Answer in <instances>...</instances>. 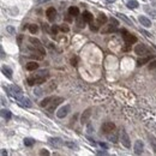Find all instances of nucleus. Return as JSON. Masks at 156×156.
Returning <instances> with one entry per match:
<instances>
[{
  "mask_svg": "<svg viewBox=\"0 0 156 156\" xmlns=\"http://www.w3.org/2000/svg\"><path fill=\"white\" fill-rule=\"evenodd\" d=\"M135 53L137 55H139V56H145V55H148L150 53V48L148 47L147 44L139 43V44H137L135 47Z\"/></svg>",
  "mask_w": 156,
  "mask_h": 156,
  "instance_id": "obj_1",
  "label": "nucleus"
},
{
  "mask_svg": "<svg viewBox=\"0 0 156 156\" xmlns=\"http://www.w3.org/2000/svg\"><path fill=\"white\" fill-rule=\"evenodd\" d=\"M6 90L9 91V94H10L11 96H13V97H15L16 100H18L19 97L22 96V89L19 88L18 85H15V84H12V85L7 86Z\"/></svg>",
  "mask_w": 156,
  "mask_h": 156,
  "instance_id": "obj_2",
  "label": "nucleus"
},
{
  "mask_svg": "<svg viewBox=\"0 0 156 156\" xmlns=\"http://www.w3.org/2000/svg\"><path fill=\"white\" fill-rule=\"evenodd\" d=\"M119 33L124 34L123 37H124V41L127 43V44H132V43H136L137 42V37L133 35V34H130L125 30V29H121V30H119Z\"/></svg>",
  "mask_w": 156,
  "mask_h": 156,
  "instance_id": "obj_3",
  "label": "nucleus"
},
{
  "mask_svg": "<svg viewBox=\"0 0 156 156\" xmlns=\"http://www.w3.org/2000/svg\"><path fill=\"white\" fill-rule=\"evenodd\" d=\"M101 131H102L105 135L113 133V132L115 131V124L112 123V121H106V123L102 124V126H101Z\"/></svg>",
  "mask_w": 156,
  "mask_h": 156,
  "instance_id": "obj_4",
  "label": "nucleus"
},
{
  "mask_svg": "<svg viewBox=\"0 0 156 156\" xmlns=\"http://www.w3.org/2000/svg\"><path fill=\"white\" fill-rule=\"evenodd\" d=\"M120 141H121V144L125 147V148H127L130 149L131 148V141H130V137L129 135L126 133V131L125 130H121V137H120Z\"/></svg>",
  "mask_w": 156,
  "mask_h": 156,
  "instance_id": "obj_5",
  "label": "nucleus"
},
{
  "mask_svg": "<svg viewBox=\"0 0 156 156\" xmlns=\"http://www.w3.org/2000/svg\"><path fill=\"white\" fill-rule=\"evenodd\" d=\"M62 101H64V97H54L53 101L50 102V105L48 106V112H53Z\"/></svg>",
  "mask_w": 156,
  "mask_h": 156,
  "instance_id": "obj_6",
  "label": "nucleus"
},
{
  "mask_svg": "<svg viewBox=\"0 0 156 156\" xmlns=\"http://www.w3.org/2000/svg\"><path fill=\"white\" fill-rule=\"evenodd\" d=\"M70 111H71V107L70 106H64V107H61L59 111L56 112V117L59 118V119H62V118H65L66 115L70 113Z\"/></svg>",
  "mask_w": 156,
  "mask_h": 156,
  "instance_id": "obj_7",
  "label": "nucleus"
},
{
  "mask_svg": "<svg viewBox=\"0 0 156 156\" xmlns=\"http://www.w3.org/2000/svg\"><path fill=\"white\" fill-rule=\"evenodd\" d=\"M46 16H47L48 21L53 22L55 19V16H56V10L54 7H48L47 10H46Z\"/></svg>",
  "mask_w": 156,
  "mask_h": 156,
  "instance_id": "obj_8",
  "label": "nucleus"
},
{
  "mask_svg": "<svg viewBox=\"0 0 156 156\" xmlns=\"http://www.w3.org/2000/svg\"><path fill=\"white\" fill-rule=\"evenodd\" d=\"M143 149H144L143 142H142V141H136V143H135V147H133L135 154H136V155H141V154L143 153Z\"/></svg>",
  "mask_w": 156,
  "mask_h": 156,
  "instance_id": "obj_9",
  "label": "nucleus"
},
{
  "mask_svg": "<svg viewBox=\"0 0 156 156\" xmlns=\"http://www.w3.org/2000/svg\"><path fill=\"white\" fill-rule=\"evenodd\" d=\"M138 21H139V23L143 27H145V28L151 27V21H150L148 17H145V16H139V17H138Z\"/></svg>",
  "mask_w": 156,
  "mask_h": 156,
  "instance_id": "obj_10",
  "label": "nucleus"
},
{
  "mask_svg": "<svg viewBox=\"0 0 156 156\" xmlns=\"http://www.w3.org/2000/svg\"><path fill=\"white\" fill-rule=\"evenodd\" d=\"M18 101L21 102V105L23 107H28V108L33 107V102L30 101V99H28V97H25V96H21L18 99Z\"/></svg>",
  "mask_w": 156,
  "mask_h": 156,
  "instance_id": "obj_11",
  "label": "nucleus"
},
{
  "mask_svg": "<svg viewBox=\"0 0 156 156\" xmlns=\"http://www.w3.org/2000/svg\"><path fill=\"white\" fill-rule=\"evenodd\" d=\"M49 143H50L53 147H56V148H59V147L62 145V141L60 139V138H58V137H52V138H49Z\"/></svg>",
  "mask_w": 156,
  "mask_h": 156,
  "instance_id": "obj_12",
  "label": "nucleus"
},
{
  "mask_svg": "<svg viewBox=\"0 0 156 156\" xmlns=\"http://www.w3.org/2000/svg\"><path fill=\"white\" fill-rule=\"evenodd\" d=\"M107 22H108V18H107V16L105 13H100L99 16H97V24L105 25Z\"/></svg>",
  "mask_w": 156,
  "mask_h": 156,
  "instance_id": "obj_13",
  "label": "nucleus"
},
{
  "mask_svg": "<svg viewBox=\"0 0 156 156\" xmlns=\"http://www.w3.org/2000/svg\"><path fill=\"white\" fill-rule=\"evenodd\" d=\"M90 113H91L90 108H88V109H86V111H84V112H83V114H82V118H80V123H82V124H85L86 121H88L89 117H90Z\"/></svg>",
  "mask_w": 156,
  "mask_h": 156,
  "instance_id": "obj_14",
  "label": "nucleus"
},
{
  "mask_svg": "<svg viewBox=\"0 0 156 156\" xmlns=\"http://www.w3.org/2000/svg\"><path fill=\"white\" fill-rule=\"evenodd\" d=\"M39 68V64L36 61H29L27 64V70L28 71H35Z\"/></svg>",
  "mask_w": 156,
  "mask_h": 156,
  "instance_id": "obj_15",
  "label": "nucleus"
},
{
  "mask_svg": "<svg viewBox=\"0 0 156 156\" xmlns=\"http://www.w3.org/2000/svg\"><path fill=\"white\" fill-rule=\"evenodd\" d=\"M54 97L53 96H48V97H46V99H43L41 102H40V106L41 107H48L50 105V102L53 101Z\"/></svg>",
  "mask_w": 156,
  "mask_h": 156,
  "instance_id": "obj_16",
  "label": "nucleus"
},
{
  "mask_svg": "<svg viewBox=\"0 0 156 156\" xmlns=\"http://www.w3.org/2000/svg\"><path fill=\"white\" fill-rule=\"evenodd\" d=\"M1 71H3V73H4V76H6L7 78H12V70H11L10 67H7V66H3L1 67Z\"/></svg>",
  "mask_w": 156,
  "mask_h": 156,
  "instance_id": "obj_17",
  "label": "nucleus"
},
{
  "mask_svg": "<svg viewBox=\"0 0 156 156\" xmlns=\"http://www.w3.org/2000/svg\"><path fill=\"white\" fill-rule=\"evenodd\" d=\"M68 13H70L72 17H78L79 9L77 6H70V7H68Z\"/></svg>",
  "mask_w": 156,
  "mask_h": 156,
  "instance_id": "obj_18",
  "label": "nucleus"
},
{
  "mask_svg": "<svg viewBox=\"0 0 156 156\" xmlns=\"http://www.w3.org/2000/svg\"><path fill=\"white\" fill-rule=\"evenodd\" d=\"M29 42H30V43L34 46V47H35V49L42 47L41 42H40V40H37V39H35V37H30V39H29Z\"/></svg>",
  "mask_w": 156,
  "mask_h": 156,
  "instance_id": "obj_19",
  "label": "nucleus"
},
{
  "mask_svg": "<svg viewBox=\"0 0 156 156\" xmlns=\"http://www.w3.org/2000/svg\"><path fill=\"white\" fill-rule=\"evenodd\" d=\"M82 18L86 22V23H90V22H92V15L89 12V11H85V12H83V15H82Z\"/></svg>",
  "mask_w": 156,
  "mask_h": 156,
  "instance_id": "obj_20",
  "label": "nucleus"
},
{
  "mask_svg": "<svg viewBox=\"0 0 156 156\" xmlns=\"http://www.w3.org/2000/svg\"><path fill=\"white\" fill-rule=\"evenodd\" d=\"M150 61V56H144V58H141V59L137 60V66H143L148 64V62Z\"/></svg>",
  "mask_w": 156,
  "mask_h": 156,
  "instance_id": "obj_21",
  "label": "nucleus"
},
{
  "mask_svg": "<svg viewBox=\"0 0 156 156\" xmlns=\"http://www.w3.org/2000/svg\"><path fill=\"white\" fill-rule=\"evenodd\" d=\"M1 117H3L4 119H6V120H10L11 117H12V114H11V112L9 111V109L3 108V109H1Z\"/></svg>",
  "mask_w": 156,
  "mask_h": 156,
  "instance_id": "obj_22",
  "label": "nucleus"
},
{
  "mask_svg": "<svg viewBox=\"0 0 156 156\" xmlns=\"http://www.w3.org/2000/svg\"><path fill=\"white\" fill-rule=\"evenodd\" d=\"M148 138H149V142H150V144H151V147H153V150L156 154V138L153 135H148Z\"/></svg>",
  "mask_w": 156,
  "mask_h": 156,
  "instance_id": "obj_23",
  "label": "nucleus"
},
{
  "mask_svg": "<svg viewBox=\"0 0 156 156\" xmlns=\"http://www.w3.org/2000/svg\"><path fill=\"white\" fill-rule=\"evenodd\" d=\"M126 6H127L130 10H133V9H137L139 6V4H138V1H136V0H131V1H129L126 4Z\"/></svg>",
  "mask_w": 156,
  "mask_h": 156,
  "instance_id": "obj_24",
  "label": "nucleus"
},
{
  "mask_svg": "<svg viewBox=\"0 0 156 156\" xmlns=\"http://www.w3.org/2000/svg\"><path fill=\"white\" fill-rule=\"evenodd\" d=\"M144 10H145V12H147V13H149L150 16H153V17H156V10H155V9L148 7V6H144Z\"/></svg>",
  "mask_w": 156,
  "mask_h": 156,
  "instance_id": "obj_25",
  "label": "nucleus"
},
{
  "mask_svg": "<svg viewBox=\"0 0 156 156\" xmlns=\"http://www.w3.org/2000/svg\"><path fill=\"white\" fill-rule=\"evenodd\" d=\"M35 144V141L31 139V138H25L24 139V145L25 147H33Z\"/></svg>",
  "mask_w": 156,
  "mask_h": 156,
  "instance_id": "obj_26",
  "label": "nucleus"
},
{
  "mask_svg": "<svg viewBox=\"0 0 156 156\" xmlns=\"http://www.w3.org/2000/svg\"><path fill=\"white\" fill-rule=\"evenodd\" d=\"M37 30H39V27L36 24H29V31H30L31 34L37 33Z\"/></svg>",
  "mask_w": 156,
  "mask_h": 156,
  "instance_id": "obj_27",
  "label": "nucleus"
},
{
  "mask_svg": "<svg viewBox=\"0 0 156 156\" xmlns=\"http://www.w3.org/2000/svg\"><path fill=\"white\" fill-rule=\"evenodd\" d=\"M35 78H36V84L46 83V79H47V77H44V76H37V77H35Z\"/></svg>",
  "mask_w": 156,
  "mask_h": 156,
  "instance_id": "obj_28",
  "label": "nucleus"
},
{
  "mask_svg": "<svg viewBox=\"0 0 156 156\" xmlns=\"http://www.w3.org/2000/svg\"><path fill=\"white\" fill-rule=\"evenodd\" d=\"M109 141L113 142V143H117V142H118V133H117L115 131L113 132V136L109 137Z\"/></svg>",
  "mask_w": 156,
  "mask_h": 156,
  "instance_id": "obj_29",
  "label": "nucleus"
},
{
  "mask_svg": "<svg viewBox=\"0 0 156 156\" xmlns=\"http://www.w3.org/2000/svg\"><path fill=\"white\" fill-rule=\"evenodd\" d=\"M59 29H60V31H62V33H68V30H70V28H68L66 24L59 25Z\"/></svg>",
  "mask_w": 156,
  "mask_h": 156,
  "instance_id": "obj_30",
  "label": "nucleus"
},
{
  "mask_svg": "<svg viewBox=\"0 0 156 156\" xmlns=\"http://www.w3.org/2000/svg\"><path fill=\"white\" fill-rule=\"evenodd\" d=\"M27 82H28L29 85H35L36 84V78L35 77H30V78L27 79Z\"/></svg>",
  "mask_w": 156,
  "mask_h": 156,
  "instance_id": "obj_31",
  "label": "nucleus"
},
{
  "mask_svg": "<svg viewBox=\"0 0 156 156\" xmlns=\"http://www.w3.org/2000/svg\"><path fill=\"white\" fill-rule=\"evenodd\" d=\"M117 16H119L120 18H123V19H124L126 23H129V24H131V25H132V22H131L130 19H127V18H126V17H125V15H123V13H118Z\"/></svg>",
  "mask_w": 156,
  "mask_h": 156,
  "instance_id": "obj_32",
  "label": "nucleus"
},
{
  "mask_svg": "<svg viewBox=\"0 0 156 156\" xmlns=\"http://www.w3.org/2000/svg\"><path fill=\"white\" fill-rule=\"evenodd\" d=\"M85 23H86V22H85L83 18H80L79 21H77V25H78L79 28H84V27H85V25H84Z\"/></svg>",
  "mask_w": 156,
  "mask_h": 156,
  "instance_id": "obj_33",
  "label": "nucleus"
},
{
  "mask_svg": "<svg viewBox=\"0 0 156 156\" xmlns=\"http://www.w3.org/2000/svg\"><path fill=\"white\" fill-rule=\"evenodd\" d=\"M149 70H156V60L150 61V64H149Z\"/></svg>",
  "mask_w": 156,
  "mask_h": 156,
  "instance_id": "obj_34",
  "label": "nucleus"
},
{
  "mask_svg": "<svg viewBox=\"0 0 156 156\" xmlns=\"http://www.w3.org/2000/svg\"><path fill=\"white\" fill-rule=\"evenodd\" d=\"M90 29L92 31H97V30H99V27H97L96 24H94L92 22H90Z\"/></svg>",
  "mask_w": 156,
  "mask_h": 156,
  "instance_id": "obj_35",
  "label": "nucleus"
},
{
  "mask_svg": "<svg viewBox=\"0 0 156 156\" xmlns=\"http://www.w3.org/2000/svg\"><path fill=\"white\" fill-rule=\"evenodd\" d=\"M58 30H60L59 27H58V25H53V27H52V33H53V35H56Z\"/></svg>",
  "mask_w": 156,
  "mask_h": 156,
  "instance_id": "obj_36",
  "label": "nucleus"
},
{
  "mask_svg": "<svg viewBox=\"0 0 156 156\" xmlns=\"http://www.w3.org/2000/svg\"><path fill=\"white\" fill-rule=\"evenodd\" d=\"M65 144H66L67 147H70L71 149H77V145H76V144H74V143H71V142H66Z\"/></svg>",
  "mask_w": 156,
  "mask_h": 156,
  "instance_id": "obj_37",
  "label": "nucleus"
},
{
  "mask_svg": "<svg viewBox=\"0 0 156 156\" xmlns=\"http://www.w3.org/2000/svg\"><path fill=\"white\" fill-rule=\"evenodd\" d=\"M77 62H78V59H77V56H74L71 59V65L72 66H77Z\"/></svg>",
  "mask_w": 156,
  "mask_h": 156,
  "instance_id": "obj_38",
  "label": "nucleus"
},
{
  "mask_svg": "<svg viewBox=\"0 0 156 156\" xmlns=\"http://www.w3.org/2000/svg\"><path fill=\"white\" fill-rule=\"evenodd\" d=\"M40 155H49V151H48V150H46V149H41Z\"/></svg>",
  "mask_w": 156,
  "mask_h": 156,
  "instance_id": "obj_39",
  "label": "nucleus"
},
{
  "mask_svg": "<svg viewBox=\"0 0 156 156\" xmlns=\"http://www.w3.org/2000/svg\"><path fill=\"white\" fill-rule=\"evenodd\" d=\"M111 23H113V25H115V27H118L119 25V22L115 19V18H111Z\"/></svg>",
  "mask_w": 156,
  "mask_h": 156,
  "instance_id": "obj_40",
  "label": "nucleus"
},
{
  "mask_svg": "<svg viewBox=\"0 0 156 156\" xmlns=\"http://www.w3.org/2000/svg\"><path fill=\"white\" fill-rule=\"evenodd\" d=\"M34 94H36V96H40V95L42 94V90L41 89H36L35 91H34Z\"/></svg>",
  "mask_w": 156,
  "mask_h": 156,
  "instance_id": "obj_41",
  "label": "nucleus"
},
{
  "mask_svg": "<svg viewBox=\"0 0 156 156\" xmlns=\"http://www.w3.org/2000/svg\"><path fill=\"white\" fill-rule=\"evenodd\" d=\"M36 4H43V3H47V1H50V0H35Z\"/></svg>",
  "mask_w": 156,
  "mask_h": 156,
  "instance_id": "obj_42",
  "label": "nucleus"
},
{
  "mask_svg": "<svg viewBox=\"0 0 156 156\" xmlns=\"http://www.w3.org/2000/svg\"><path fill=\"white\" fill-rule=\"evenodd\" d=\"M99 144H100V147H102V148H105V149H108V145H107V144H106V143H103V142H100Z\"/></svg>",
  "mask_w": 156,
  "mask_h": 156,
  "instance_id": "obj_43",
  "label": "nucleus"
},
{
  "mask_svg": "<svg viewBox=\"0 0 156 156\" xmlns=\"http://www.w3.org/2000/svg\"><path fill=\"white\" fill-rule=\"evenodd\" d=\"M141 33H143V34H144V35H145V36H151V35H150V34H149V33H147L145 30H143V29H142V30H141Z\"/></svg>",
  "mask_w": 156,
  "mask_h": 156,
  "instance_id": "obj_44",
  "label": "nucleus"
},
{
  "mask_svg": "<svg viewBox=\"0 0 156 156\" xmlns=\"http://www.w3.org/2000/svg\"><path fill=\"white\" fill-rule=\"evenodd\" d=\"M7 31H10V33H15V29H13L12 27H9V28H7Z\"/></svg>",
  "mask_w": 156,
  "mask_h": 156,
  "instance_id": "obj_45",
  "label": "nucleus"
},
{
  "mask_svg": "<svg viewBox=\"0 0 156 156\" xmlns=\"http://www.w3.org/2000/svg\"><path fill=\"white\" fill-rule=\"evenodd\" d=\"M1 155H3V156H4V155H7V151H6L5 149H1Z\"/></svg>",
  "mask_w": 156,
  "mask_h": 156,
  "instance_id": "obj_46",
  "label": "nucleus"
},
{
  "mask_svg": "<svg viewBox=\"0 0 156 156\" xmlns=\"http://www.w3.org/2000/svg\"><path fill=\"white\" fill-rule=\"evenodd\" d=\"M97 154H99V155H108V154H107L106 151H102V153H101V151H99Z\"/></svg>",
  "mask_w": 156,
  "mask_h": 156,
  "instance_id": "obj_47",
  "label": "nucleus"
},
{
  "mask_svg": "<svg viewBox=\"0 0 156 156\" xmlns=\"http://www.w3.org/2000/svg\"><path fill=\"white\" fill-rule=\"evenodd\" d=\"M106 1H107V3H114L115 0H106Z\"/></svg>",
  "mask_w": 156,
  "mask_h": 156,
  "instance_id": "obj_48",
  "label": "nucleus"
}]
</instances>
